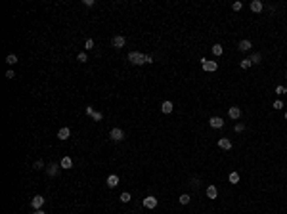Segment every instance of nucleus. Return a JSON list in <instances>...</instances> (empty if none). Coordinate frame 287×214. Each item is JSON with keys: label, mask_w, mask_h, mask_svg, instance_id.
Masks as SVG:
<instances>
[{"label": "nucleus", "mask_w": 287, "mask_h": 214, "mask_svg": "<svg viewBox=\"0 0 287 214\" xmlns=\"http://www.w3.org/2000/svg\"><path fill=\"white\" fill-rule=\"evenodd\" d=\"M128 59H130L134 65H144L145 63V55L140 54V52H130V54H128Z\"/></svg>", "instance_id": "nucleus-1"}, {"label": "nucleus", "mask_w": 287, "mask_h": 214, "mask_svg": "<svg viewBox=\"0 0 287 214\" xmlns=\"http://www.w3.org/2000/svg\"><path fill=\"white\" fill-rule=\"evenodd\" d=\"M109 138H111L113 142H123V140H124V132L121 130V128H113V130L109 132Z\"/></svg>", "instance_id": "nucleus-2"}, {"label": "nucleus", "mask_w": 287, "mask_h": 214, "mask_svg": "<svg viewBox=\"0 0 287 214\" xmlns=\"http://www.w3.org/2000/svg\"><path fill=\"white\" fill-rule=\"evenodd\" d=\"M44 201H46V199H44L42 195H35L33 201H31V207H33L35 210H40V208H42V205H44Z\"/></svg>", "instance_id": "nucleus-3"}, {"label": "nucleus", "mask_w": 287, "mask_h": 214, "mask_svg": "<svg viewBox=\"0 0 287 214\" xmlns=\"http://www.w3.org/2000/svg\"><path fill=\"white\" fill-rule=\"evenodd\" d=\"M201 63H203V69H205V71H211V73H213V71L218 69V63H216V61H209V59L203 58V59H201Z\"/></svg>", "instance_id": "nucleus-4"}, {"label": "nucleus", "mask_w": 287, "mask_h": 214, "mask_svg": "<svg viewBox=\"0 0 287 214\" xmlns=\"http://www.w3.org/2000/svg\"><path fill=\"white\" fill-rule=\"evenodd\" d=\"M144 207L145 208H155L157 207V199H155V197H151V195L145 197V199H144Z\"/></svg>", "instance_id": "nucleus-5"}, {"label": "nucleus", "mask_w": 287, "mask_h": 214, "mask_svg": "<svg viewBox=\"0 0 287 214\" xmlns=\"http://www.w3.org/2000/svg\"><path fill=\"white\" fill-rule=\"evenodd\" d=\"M209 122H211L213 128H222V126H224V120H222L220 117H211V120H209Z\"/></svg>", "instance_id": "nucleus-6"}, {"label": "nucleus", "mask_w": 287, "mask_h": 214, "mask_svg": "<svg viewBox=\"0 0 287 214\" xmlns=\"http://www.w3.org/2000/svg\"><path fill=\"white\" fill-rule=\"evenodd\" d=\"M69 136H71V130L67 126H63V128H59V130H58V138L59 140H67Z\"/></svg>", "instance_id": "nucleus-7"}, {"label": "nucleus", "mask_w": 287, "mask_h": 214, "mask_svg": "<svg viewBox=\"0 0 287 214\" xmlns=\"http://www.w3.org/2000/svg\"><path fill=\"white\" fill-rule=\"evenodd\" d=\"M124 42H127V40H124V36H121V35L113 36V46H115V48H123Z\"/></svg>", "instance_id": "nucleus-8"}, {"label": "nucleus", "mask_w": 287, "mask_h": 214, "mask_svg": "<svg viewBox=\"0 0 287 214\" xmlns=\"http://www.w3.org/2000/svg\"><path fill=\"white\" fill-rule=\"evenodd\" d=\"M107 185H109V187H117V185H119V176H117V174H111L107 178Z\"/></svg>", "instance_id": "nucleus-9"}, {"label": "nucleus", "mask_w": 287, "mask_h": 214, "mask_svg": "<svg viewBox=\"0 0 287 214\" xmlns=\"http://www.w3.org/2000/svg\"><path fill=\"white\" fill-rule=\"evenodd\" d=\"M218 145H220L222 149H226V151H228V149H232V142H230L228 138H220V140H218Z\"/></svg>", "instance_id": "nucleus-10"}, {"label": "nucleus", "mask_w": 287, "mask_h": 214, "mask_svg": "<svg viewBox=\"0 0 287 214\" xmlns=\"http://www.w3.org/2000/svg\"><path fill=\"white\" fill-rule=\"evenodd\" d=\"M251 10L254 12V14L262 12V2H260V0H253V2H251Z\"/></svg>", "instance_id": "nucleus-11"}, {"label": "nucleus", "mask_w": 287, "mask_h": 214, "mask_svg": "<svg viewBox=\"0 0 287 214\" xmlns=\"http://www.w3.org/2000/svg\"><path fill=\"white\" fill-rule=\"evenodd\" d=\"M59 166H61V168H71L73 166V159H71V157H63L61 163H59Z\"/></svg>", "instance_id": "nucleus-12"}, {"label": "nucleus", "mask_w": 287, "mask_h": 214, "mask_svg": "<svg viewBox=\"0 0 287 214\" xmlns=\"http://www.w3.org/2000/svg\"><path fill=\"white\" fill-rule=\"evenodd\" d=\"M216 195H218L216 187H215V185H209V187H207V197H209V199H216Z\"/></svg>", "instance_id": "nucleus-13"}, {"label": "nucleus", "mask_w": 287, "mask_h": 214, "mask_svg": "<svg viewBox=\"0 0 287 214\" xmlns=\"http://www.w3.org/2000/svg\"><path fill=\"white\" fill-rule=\"evenodd\" d=\"M230 117H232V119H239V117H241V109L239 107H230Z\"/></svg>", "instance_id": "nucleus-14"}, {"label": "nucleus", "mask_w": 287, "mask_h": 214, "mask_svg": "<svg viewBox=\"0 0 287 214\" xmlns=\"http://www.w3.org/2000/svg\"><path fill=\"white\" fill-rule=\"evenodd\" d=\"M237 48H239L241 52H247V50H251V42H249V40H241Z\"/></svg>", "instance_id": "nucleus-15"}, {"label": "nucleus", "mask_w": 287, "mask_h": 214, "mask_svg": "<svg viewBox=\"0 0 287 214\" xmlns=\"http://www.w3.org/2000/svg\"><path fill=\"white\" fill-rule=\"evenodd\" d=\"M58 168H61V166H58V164H50V166H48V176H56L58 174Z\"/></svg>", "instance_id": "nucleus-16"}, {"label": "nucleus", "mask_w": 287, "mask_h": 214, "mask_svg": "<svg viewBox=\"0 0 287 214\" xmlns=\"http://www.w3.org/2000/svg\"><path fill=\"white\" fill-rule=\"evenodd\" d=\"M6 63H10V65H15V63H17V55H15V54H8V55H6Z\"/></svg>", "instance_id": "nucleus-17"}, {"label": "nucleus", "mask_w": 287, "mask_h": 214, "mask_svg": "<svg viewBox=\"0 0 287 214\" xmlns=\"http://www.w3.org/2000/svg\"><path fill=\"white\" fill-rule=\"evenodd\" d=\"M161 111H163V113H171V111H172V103H171V102H163V105H161Z\"/></svg>", "instance_id": "nucleus-18"}, {"label": "nucleus", "mask_w": 287, "mask_h": 214, "mask_svg": "<svg viewBox=\"0 0 287 214\" xmlns=\"http://www.w3.org/2000/svg\"><path fill=\"white\" fill-rule=\"evenodd\" d=\"M237 182H239V174H237V172H232V174H230V184H237Z\"/></svg>", "instance_id": "nucleus-19"}, {"label": "nucleus", "mask_w": 287, "mask_h": 214, "mask_svg": "<svg viewBox=\"0 0 287 214\" xmlns=\"http://www.w3.org/2000/svg\"><path fill=\"white\" fill-rule=\"evenodd\" d=\"M253 65V63H251V59H241V69H249V67H251Z\"/></svg>", "instance_id": "nucleus-20"}, {"label": "nucleus", "mask_w": 287, "mask_h": 214, "mask_svg": "<svg viewBox=\"0 0 287 214\" xmlns=\"http://www.w3.org/2000/svg\"><path fill=\"white\" fill-rule=\"evenodd\" d=\"M213 54H215V55H222V46H220V44H215V46H213Z\"/></svg>", "instance_id": "nucleus-21"}, {"label": "nucleus", "mask_w": 287, "mask_h": 214, "mask_svg": "<svg viewBox=\"0 0 287 214\" xmlns=\"http://www.w3.org/2000/svg\"><path fill=\"white\" fill-rule=\"evenodd\" d=\"M249 59H251V63H260L262 55H260V54H253V55H251V58H249Z\"/></svg>", "instance_id": "nucleus-22"}, {"label": "nucleus", "mask_w": 287, "mask_h": 214, "mask_svg": "<svg viewBox=\"0 0 287 214\" xmlns=\"http://www.w3.org/2000/svg\"><path fill=\"white\" fill-rule=\"evenodd\" d=\"M121 201H123V203H128V201H130V193H128V191L121 193Z\"/></svg>", "instance_id": "nucleus-23"}, {"label": "nucleus", "mask_w": 287, "mask_h": 214, "mask_svg": "<svg viewBox=\"0 0 287 214\" xmlns=\"http://www.w3.org/2000/svg\"><path fill=\"white\" fill-rule=\"evenodd\" d=\"M84 48H86V50H92V48H94V40H92V38H86V42H84Z\"/></svg>", "instance_id": "nucleus-24"}, {"label": "nucleus", "mask_w": 287, "mask_h": 214, "mask_svg": "<svg viewBox=\"0 0 287 214\" xmlns=\"http://www.w3.org/2000/svg\"><path fill=\"white\" fill-rule=\"evenodd\" d=\"M189 199H192L189 195H180V205H188V203H189Z\"/></svg>", "instance_id": "nucleus-25"}, {"label": "nucleus", "mask_w": 287, "mask_h": 214, "mask_svg": "<svg viewBox=\"0 0 287 214\" xmlns=\"http://www.w3.org/2000/svg\"><path fill=\"white\" fill-rule=\"evenodd\" d=\"M276 94H278V96L287 94V88H285V86H278V88H276Z\"/></svg>", "instance_id": "nucleus-26"}, {"label": "nucleus", "mask_w": 287, "mask_h": 214, "mask_svg": "<svg viewBox=\"0 0 287 214\" xmlns=\"http://www.w3.org/2000/svg\"><path fill=\"white\" fill-rule=\"evenodd\" d=\"M92 119H94V120H102V119H103V115H102L100 111H94V115H92Z\"/></svg>", "instance_id": "nucleus-27"}, {"label": "nucleus", "mask_w": 287, "mask_h": 214, "mask_svg": "<svg viewBox=\"0 0 287 214\" xmlns=\"http://www.w3.org/2000/svg\"><path fill=\"white\" fill-rule=\"evenodd\" d=\"M232 8H234L236 12H239L241 8H243V4H241V2H234V4H232Z\"/></svg>", "instance_id": "nucleus-28"}, {"label": "nucleus", "mask_w": 287, "mask_h": 214, "mask_svg": "<svg viewBox=\"0 0 287 214\" xmlns=\"http://www.w3.org/2000/svg\"><path fill=\"white\" fill-rule=\"evenodd\" d=\"M82 4L86 8H92V6H94V0H82Z\"/></svg>", "instance_id": "nucleus-29"}, {"label": "nucleus", "mask_w": 287, "mask_h": 214, "mask_svg": "<svg viewBox=\"0 0 287 214\" xmlns=\"http://www.w3.org/2000/svg\"><path fill=\"white\" fill-rule=\"evenodd\" d=\"M77 59H79L80 63H84V61H86V54H79V55H77Z\"/></svg>", "instance_id": "nucleus-30"}, {"label": "nucleus", "mask_w": 287, "mask_h": 214, "mask_svg": "<svg viewBox=\"0 0 287 214\" xmlns=\"http://www.w3.org/2000/svg\"><path fill=\"white\" fill-rule=\"evenodd\" d=\"M84 111H86V115H88V117H92V115H94V109H92L90 105H88L86 109H84Z\"/></svg>", "instance_id": "nucleus-31"}, {"label": "nucleus", "mask_w": 287, "mask_h": 214, "mask_svg": "<svg viewBox=\"0 0 287 214\" xmlns=\"http://www.w3.org/2000/svg\"><path fill=\"white\" fill-rule=\"evenodd\" d=\"M281 107H283V103H281L280 99H278V102H274V109H281Z\"/></svg>", "instance_id": "nucleus-32"}, {"label": "nucleus", "mask_w": 287, "mask_h": 214, "mask_svg": "<svg viewBox=\"0 0 287 214\" xmlns=\"http://www.w3.org/2000/svg\"><path fill=\"white\" fill-rule=\"evenodd\" d=\"M35 168H38V170H40V168H44V163H42V161H36V163H35Z\"/></svg>", "instance_id": "nucleus-33"}, {"label": "nucleus", "mask_w": 287, "mask_h": 214, "mask_svg": "<svg viewBox=\"0 0 287 214\" xmlns=\"http://www.w3.org/2000/svg\"><path fill=\"white\" fill-rule=\"evenodd\" d=\"M243 128H245V126H243L241 122H239V124H236V132H243Z\"/></svg>", "instance_id": "nucleus-34"}, {"label": "nucleus", "mask_w": 287, "mask_h": 214, "mask_svg": "<svg viewBox=\"0 0 287 214\" xmlns=\"http://www.w3.org/2000/svg\"><path fill=\"white\" fill-rule=\"evenodd\" d=\"M6 76H8V79H14L15 73H14V71H8V73H6Z\"/></svg>", "instance_id": "nucleus-35"}, {"label": "nucleus", "mask_w": 287, "mask_h": 214, "mask_svg": "<svg viewBox=\"0 0 287 214\" xmlns=\"http://www.w3.org/2000/svg\"><path fill=\"white\" fill-rule=\"evenodd\" d=\"M33 214H44V212H42V208H40V210H35Z\"/></svg>", "instance_id": "nucleus-36"}, {"label": "nucleus", "mask_w": 287, "mask_h": 214, "mask_svg": "<svg viewBox=\"0 0 287 214\" xmlns=\"http://www.w3.org/2000/svg\"><path fill=\"white\" fill-rule=\"evenodd\" d=\"M285 120H287V111H285Z\"/></svg>", "instance_id": "nucleus-37"}, {"label": "nucleus", "mask_w": 287, "mask_h": 214, "mask_svg": "<svg viewBox=\"0 0 287 214\" xmlns=\"http://www.w3.org/2000/svg\"><path fill=\"white\" fill-rule=\"evenodd\" d=\"M285 76H287V71H285Z\"/></svg>", "instance_id": "nucleus-38"}]
</instances>
